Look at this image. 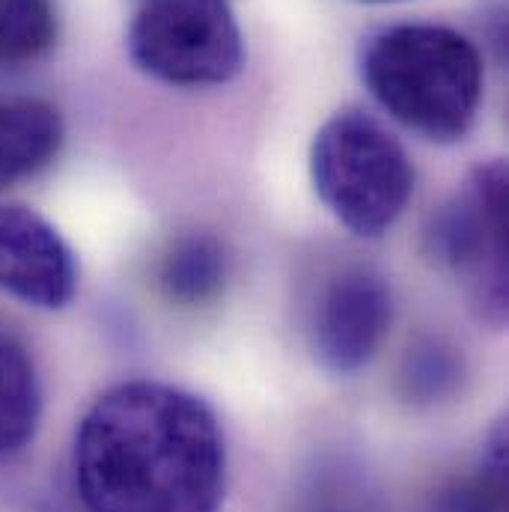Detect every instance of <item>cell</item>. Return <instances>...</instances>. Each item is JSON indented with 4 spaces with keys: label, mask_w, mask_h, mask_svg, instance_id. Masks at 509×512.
<instances>
[{
    "label": "cell",
    "mask_w": 509,
    "mask_h": 512,
    "mask_svg": "<svg viewBox=\"0 0 509 512\" xmlns=\"http://www.w3.org/2000/svg\"><path fill=\"white\" fill-rule=\"evenodd\" d=\"M361 78L384 111L432 143L462 140L483 102L477 42L444 24H393L367 39Z\"/></svg>",
    "instance_id": "2"
},
{
    "label": "cell",
    "mask_w": 509,
    "mask_h": 512,
    "mask_svg": "<svg viewBox=\"0 0 509 512\" xmlns=\"http://www.w3.org/2000/svg\"><path fill=\"white\" fill-rule=\"evenodd\" d=\"M310 182L349 233L382 239L408 209L417 173L390 128L364 108H343L313 137Z\"/></svg>",
    "instance_id": "3"
},
{
    "label": "cell",
    "mask_w": 509,
    "mask_h": 512,
    "mask_svg": "<svg viewBox=\"0 0 509 512\" xmlns=\"http://www.w3.org/2000/svg\"><path fill=\"white\" fill-rule=\"evenodd\" d=\"M367 3H393V0H367Z\"/></svg>",
    "instance_id": "15"
},
{
    "label": "cell",
    "mask_w": 509,
    "mask_h": 512,
    "mask_svg": "<svg viewBox=\"0 0 509 512\" xmlns=\"http://www.w3.org/2000/svg\"><path fill=\"white\" fill-rule=\"evenodd\" d=\"M507 194V164L492 158L423 227L426 256L462 283L471 310L492 328H504L509 310Z\"/></svg>",
    "instance_id": "4"
},
{
    "label": "cell",
    "mask_w": 509,
    "mask_h": 512,
    "mask_svg": "<svg viewBox=\"0 0 509 512\" xmlns=\"http://www.w3.org/2000/svg\"><path fill=\"white\" fill-rule=\"evenodd\" d=\"M42 423V382L30 352L0 334V465L15 462L36 441Z\"/></svg>",
    "instance_id": "10"
},
{
    "label": "cell",
    "mask_w": 509,
    "mask_h": 512,
    "mask_svg": "<svg viewBox=\"0 0 509 512\" xmlns=\"http://www.w3.org/2000/svg\"><path fill=\"white\" fill-rule=\"evenodd\" d=\"M390 325V283L370 265H343L316 295L310 349L328 373L355 376L379 355Z\"/></svg>",
    "instance_id": "6"
},
{
    "label": "cell",
    "mask_w": 509,
    "mask_h": 512,
    "mask_svg": "<svg viewBox=\"0 0 509 512\" xmlns=\"http://www.w3.org/2000/svg\"><path fill=\"white\" fill-rule=\"evenodd\" d=\"M72 483L87 512H218L227 495L224 426L179 384H114L75 429Z\"/></svg>",
    "instance_id": "1"
},
{
    "label": "cell",
    "mask_w": 509,
    "mask_h": 512,
    "mask_svg": "<svg viewBox=\"0 0 509 512\" xmlns=\"http://www.w3.org/2000/svg\"><path fill=\"white\" fill-rule=\"evenodd\" d=\"M0 292L36 307L63 310L78 292V259L39 212L0 203Z\"/></svg>",
    "instance_id": "7"
},
{
    "label": "cell",
    "mask_w": 509,
    "mask_h": 512,
    "mask_svg": "<svg viewBox=\"0 0 509 512\" xmlns=\"http://www.w3.org/2000/svg\"><path fill=\"white\" fill-rule=\"evenodd\" d=\"M423 512H507V426L498 420L477 462L441 480Z\"/></svg>",
    "instance_id": "11"
},
{
    "label": "cell",
    "mask_w": 509,
    "mask_h": 512,
    "mask_svg": "<svg viewBox=\"0 0 509 512\" xmlns=\"http://www.w3.org/2000/svg\"><path fill=\"white\" fill-rule=\"evenodd\" d=\"M286 512H384V504L361 468L340 459L307 471Z\"/></svg>",
    "instance_id": "13"
},
{
    "label": "cell",
    "mask_w": 509,
    "mask_h": 512,
    "mask_svg": "<svg viewBox=\"0 0 509 512\" xmlns=\"http://www.w3.org/2000/svg\"><path fill=\"white\" fill-rule=\"evenodd\" d=\"M66 126L54 102L0 96V191L45 173L63 149Z\"/></svg>",
    "instance_id": "8"
},
{
    "label": "cell",
    "mask_w": 509,
    "mask_h": 512,
    "mask_svg": "<svg viewBox=\"0 0 509 512\" xmlns=\"http://www.w3.org/2000/svg\"><path fill=\"white\" fill-rule=\"evenodd\" d=\"M131 63L170 87H218L245 69L230 0H140L128 24Z\"/></svg>",
    "instance_id": "5"
},
{
    "label": "cell",
    "mask_w": 509,
    "mask_h": 512,
    "mask_svg": "<svg viewBox=\"0 0 509 512\" xmlns=\"http://www.w3.org/2000/svg\"><path fill=\"white\" fill-rule=\"evenodd\" d=\"M57 39V0H0V69H24L45 60Z\"/></svg>",
    "instance_id": "12"
},
{
    "label": "cell",
    "mask_w": 509,
    "mask_h": 512,
    "mask_svg": "<svg viewBox=\"0 0 509 512\" xmlns=\"http://www.w3.org/2000/svg\"><path fill=\"white\" fill-rule=\"evenodd\" d=\"M465 379V358L441 337H426L405 352L399 367V393L411 405H435L450 399Z\"/></svg>",
    "instance_id": "14"
},
{
    "label": "cell",
    "mask_w": 509,
    "mask_h": 512,
    "mask_svg": "<svg viewBox=\"0 0 509 512\" xmlns=\"http://www.w3.org/2000/svg\"><path fill=\"white\" fill-rule=\"evenodd\" d=\"M158 289L176 307L212 304L230 280V254L212 233H182L158 259Z\"/></svg>",
    "instance_id": "9"
}]
</instances>
